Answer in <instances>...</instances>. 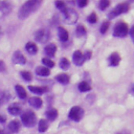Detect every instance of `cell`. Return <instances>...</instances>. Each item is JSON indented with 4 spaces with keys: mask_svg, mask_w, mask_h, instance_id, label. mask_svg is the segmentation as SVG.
<instances>
[{
    "mask_svg": "<svg viewBox=\"0 0 134 134\" xmlns=\"http://www.w3.org/2000/svg\"><path fill=\"white\" fill-rule=\"evenodd\" d=\"M42 4L41 0H29L26 1L25 3L22 4V6L20 7L19 12H18V17L21 20L26 19L28 16H30L32 13H35Z\"/></svg>",
    "mask_w": 134,
    "mask_h": 134,
    "instance_id": "cell-1",
    "label": "cell"
},
{
    "mask_svg": "<svg viewBox=\"0 0 134 134\" xmlns=\"http://www.w3.org/2000/svg\"><path fill=\"white\" fill-rule=\"evenodd\" d=\"M21 122L27 127L31 128L37 124V115L31 110H26L23 113H21Z\"/></svg>",
    "mask_w": 134,
    "mask_h": 134,
    "instance_id": "cell-2",
    "label": "cell"
},
{
    "mask_svg": "<svg viewBox=\"0 0 134 134\" xmlns=\"http://www.w3.org/2000/svg\"><path fill=\"white\" fill-rule=\"evenodd\" d=\"M129 9H130L129 3H127V2L119 3V4H117V5L109 13L108 18H109V19H113V18H115V17H117V16H119V15H121V14L128 13Z\"/></svg>",
    "mask_w": 134,
    "mask_h": 134,
    "instance_id": "cell-3",
    "label": "cell"
},
{
    "mask_svg": "<svg viewBox=\"0 0 134 134\" xmlns=\"http://www.w3.org/2000/svg\"><path fill=\"white\" fill-rule=\"evenodd\" d=\"M129 32V26L126 22H119L115 25L113 29V36L118 38H124Z\"/></svg>",
    "mask_w": 134,
    "mask_h": 134,
    "instance_id": "cell-4",
    "label": "cell"
},
{
    "mask_svg": "<svg viewBox=\"0 0 134 134\" xmlns=\"http://www.w3.org/2000/svg\"><path fill=\"white\" fill-rule=\"evenodd\" d=\"M84 116V109L81 108L80 106H74L70 109L69 113H68V117L69 119L73 120V121H76L79 122Z\"/></svg>",
    "mask_w": 134,
    "mask_h": 134,
    "instance_id": "cell-5",
    "label": "cell"
},
{
    "mask_svg": "<svg viewBox=\"0 0 134 134\" xmlns=\"http://www.w3.org/2000/svg\"><path fill=\"white\" fill-rule=\"evenodd\" d=\"M63 16L64 22L67 24H74L79 19V14L72 8H66V10L63 13Z\"/></svg>",
    "mask_w": 134,
    "mask_h": 134,
    "instance_id": "cell-6",
    "label": "cell"
},
{
    "mask_svg": "<svg viewBox=\"0 0 134 134\" xmlns=\"http://www.w3.org/2000/svg\"><path fill=\"white\" fill-rule=\"evenodd\" d=\"M49 36H50V34H49V30L48 29L41 28V29H39V30L36 31L35 39L39 43H46L48 41V39H49Z\"/></svg>",
    "mask_w": 134,
    "mask_h": 134,
    "instance_id": "cell-7",
    "label": "cell"
},
{
    "mask_svg": "<svg viewBox=\"0 0 134 134\" xmlns=\"http://www.w3.org/2000/svg\"><path fill=\"white\" fill-rule=\"evenodd\" d=\"M12 60H13V62L15 63V64H17V65H24L25 63H26V58L22 54V52L21 51H19V50H16L15 52H14V54H13V57H12Z\"/></svg>",
    "mask_w": 134,
    "mask_h": 134,
    "instance_id": "cell-8",
    "label": "cell"
},
{
    "mask_svg": "<svg viewBox=\"0 0 134 134\" xmlns=\"http://www.w3.org/2000/svg\"><path fill=\"white\" fill-rule=\"evenodd\" d=\"M72 60H73V63L76 66H82L84 64V62H85L83 52L81 50H75L73 52V54H72Z\"/></svg>",
    "mask_w": 134,
    "mask_h": 134,
    "instance_id": "cell-9",
    "label": "cell"
},
{
    "mask_svg": "<svg viewBox=\"0 0 134 134\" xmlns=\"http://www.w3.org/2000/svg\"><path fill=\"white\" fill-rule=\"evenodd\" d=\"M21 129V122L19 120H12L8 125H7V131L9 132V134L13 133H18Z\"/></svg>",
    "mask_w": 134,
    "mask_h": 134,
    "instance_id": "cell-10",
    "label": "cell"
},
{
    "mask_svg": "<svg viewBox=\"0 0 134 134\" xmlns=\"http://www.w3.org/2000/svg\"><path fill=\"white\" fill-rule=\"evenodd\" d=\"M7 111H8L9 114H12V115H14V116H17V115H20V114L22 113V108H21V106H20L19 104L13 103L12 105L8 106Z\"/></svg>",
    "mask_w": 134,
    "mask_h": 134,
    "instance_id": "cell-11",
    "label": "cell"
},
{
    "mask_svg": "<svg viewBox=\"0 0 134 134\" xmlns=\"http://www.w3.org/2000/svg\"><path fill=\"white\" fill-rule=\"evenodd\" d=\"M44 52L46 53L47 57H49V59L52 58V57H54L55 55V52H57V46H55V44L54 43L47 44L45 46V48H44Z\"/></svg>",
    "mask_w": 134,
    "mask_h": 134,
    "instance_id": "cell-12",
    "label": "cell"
},
{
    "mask_svg": "<svg viewBox=\"0 0 134 134\" xmlns=\"http://www.w3.org/2000/svg\"><path fill=\"white\" fill-rule=\"evenodd\" d=\"M120 60H121V59H120V55H119L117 52H112V53L110 54L109 59H108V62H109V65H110V66L115 67V66H118V65H119Z\"/></svg>",
    "mask_w": 134,
    "mask_h": 134,
    "instance_id": "cell-13",
    "label": "cell"
},
{
    "mask_svg": "<svg viewBox=\"0 0 134 134\" xmlns=\"http://www.w3.org/2000/svg\"><path fill=\"white\" fill-rule=\"evenodd\" d=\"M28 90L31 91L32 93L35 94H43L45 92L48 91V88L47 87H44V86H32V85H29L28 86Z\"/></svg>",
    "mask_w": 134,
    "mask_h": 134,
    "instance_id": "cell-14",
    "label": "cell"
},
{
    "mask_svg": "<svg viewBox=\"0 0 134 134\" xmlns=\"http://www.w3.org/2000/svg\"><path fill=\"white\" fill-rule=\"evenodd\" d=\"M58 36H59V39L61 42H66L68 41V38H69V34L67 31L66 28L62 27V26H59L58 27Z\"/></svg>",
    "mask_w": 134,
    "mask_h": 134,
    "instance_id": "cell-15",
    "label": "cell"
},
{
    "mask_svg": "<svg viewBox=\"0 0 134 134\" xmlns=\"http://www.w3.org/2000/svg\"><path fill=\"white\" fill-rule=\"evenodd\" d=\"M28 104H29L32 108H35V109H40V108L42 107V105H43V102H42V99H41L40 97H38V96H32V97H30V98L28 99Z\"/></svg>",
    "mask_w": 134,
    "mask_h": 134,
    "instance_id": "cell-16",
    "label": "cell"
},
{
    "mask_svg": "<svg viewBox=\"0 0 134 134\" xmlns=\"http://www.w3.org/2000/svg\"><path fill=\"white\" fill-rule=\"evenodd\" d=\"M12 8H13V6L9 2H7V1H1L0 2V12L3 13L4 15L9 14Z\"/></svg>",
    "mask_w": 134,
    "mask_h": 134,
    "instance_id": "cell-17",
    "label": "cell"
},
{
    "mask_svg": "<svg viewBox=\"0 0 134 134\" xmlns=\"http://www.w3.org/2000/svg\"><path fill=\"white\" fill-rule=\"evenodd\" d=\"M25 49L29 54H36L38 52V46L34 42H27L25 45Z\"/></svg>",
    "mask_w": 134,
    "mask_h": 134,
    "instance_id": "cell-18",
    "label": "cell"
},
{
    "mask_svg": "<svg viewBox=\"0 0 134 134\" xmlns=\"http://www.w3.org/2000/svg\"><path fill=\"white\" fill-rule=\"evenodd\" d=\"M15 90H16V93L19 96V98H21V99H25L26 98V96H27L26 90L21 85H16L15 86Z\"/></svg>",
    "mask_w": 134,
    "mask_h": 134,
    "instance_id": "cell-19",
    "label": "cell"
},
{
    "mask_svg": "<svg viewBox=\"0 0 134 134\" xmlns=\"http://www.w3.org/2000/svg\"><path fill=\"white\" fill-rule=\"evenodd\" d=\"M36 73L40 76H48L50 74V69H48L44 66H38L36 68Z\"/></svg>",
    "mask_w": 134,
    "mask_h": 134,
    "instance_id": "cell-20",
    "label": "cell"
},
{
    "mask_svg": "<svg viewBox=\"0 0 134 134\" xmlns=\"http://www.w3.org/2000/svg\"><path fill=\"white\" fill-rule=\"evenodd\" d=\"M45 115H46V117H47L48 120H51L52 121V120H54L58 117V110L55 108H50V109H48L46 111Z\"/></svg>",
    "mask_w": 134,
    "mask_h": 134,
    "instance_id": "cell-21",
    "label": "cell"
},
{
    "mask_svg": "<svg viewBox=\"0 0 134 134\" xmlns=\"http://www.w3.org/2000/svg\"><path fill=\"white\" fill-rule=\"evenodd\" d=\"M55 80L59 82V83H61V84H63V85H67L68 83H69V75L68 74H66V73H60V74H58L57 76H55Z\"/></svg>",
    "mask_w": 134,
    "mask_h": 134,
    "instance_id": "cell-22",
    "label": "cell"
},
{
    "mask_svg": "<svg viewBox=\"0 0 134 134\" xmlns=\"http://www.w3.org/2000/svg\"><path fill=\"white\" fill-rule=\"evenodd\" d=\"M38 130L40 133H44L48 130V122L46 119H40L38 122Z\"/></svg>",
    "mask_w": 134,
    "mask_h": 134,
    "instance_id": "cell-23",
    "label": "cell"
},
{
    "mask_svg": "<svg viewBox=\"0 0 134 134\" xmlns=\"http://www.w3.org/2000/svg\"><path fill=\"white\" fill-rule=\"evenodd\" d=\"M77 88H79V90H80L81 92H86V91H90V90H91V86H90L89 83H87L86 81L81 82V83L79 84Z\"/></svg>",
    "mask_w": 134,
    "mask_h": 134,
    "instance_id": "cell-24",
    "label": "cell"
},
{
    "mask_svg": "<svg viewBox=\"0 0 134 134\" xmlns=\"http://www.w3.org/2000/svg\"><path fill=\"white\" fill-rule=\"evenodd\" d=\"M59 66H60L61 69H63V70H67V69L70 67V62H69V60H68L67 58H62V59L60 60Z\"/></svg>",
    "mask_w": 134,
    "mask_h": 134,
    "instance_id": "cell-25",
    "label": "cell"
},
{
    "mask_svg": "<svg viewBox=\"0 0 134 134\" xmlns=\"http://www.w3.org/2000/svg\"><path fill=\"white\" fill-rule=\"evenodd\" d=\"M86 28H85V26L84 25H82V24H80V25H77L76 26V29H75V34H76V36L79 37V38H82V37H84L85 35H86Z\"/></svg>",
    "mask_w": 134,
    "mask_h": 134,
    "instance_id": "cell-26",
    "label": "cell"
},
{
    "mask_svg": "<svg viewBox=\"0 0 134 134\" xmlns=\"http://www.w3.org/2000/svg\"><path fill=\"white\" fill-rule=\"evenodd\" d=\"M42 63H43V65H44V67H46V68H52L53 66H54V62L53 61H51L49 58H43L42 59Z\"/></svg>",
    "mask_w": 134,
    "mask_h": 134,
    "instance_id": "cell-27",
    "label": "cell"
},
{
    "mask_svg": "<svg viewBox=\"0 0 134 134\" xmlns=\"http://www.w3.org/2000/svg\"><path fill=\"white\" fill-rule=\"evenodd\" d=\"M20 74H21V76L23 77V80L26 81V82H30V81L32 80V74H31V72H29V71L24 70V71H21Z\"/></svg>",
    "mask_w": 134,
    "mask_h": 134,
    "instance_id": "cell-28",
    "label": "cell"
},
{
    "mask_svg": "<svg viewBox=\"0 0 134 134\" xmlns=\"http://www.w3.org/2000/svg\"><path fill=\"white\" fill-rule=\"evenodd\" d=\"M55 6H57V8H58L59 10H61L62 13H64V12L66 10V8H67L66 3H65L64 1H55Z\"/></svg>",
    "mask_w": 134,
    "mask_h": 134,
    "instance_id": "cell-29",
    "label": "cell"
},
{
    "mask_svg": "<svg viewBox=\"0 0 134 134\" xmlns=\"http://www.w3.org/2000/svg\"><path fill=\"white\" fill-rule=\"evenodd\" d=\"M109 26H110V22H109V21L103 22V24L100 25V28H99L100 34H106L107 30H108V28H109Z\"/></svg>",
    "mask_w": 134,
    "mask_h": 134,
    "instance_id": "cell-30",
    "label": "cell"
},
{
    "mask_svg": "<svg viewBox=\"0 0 134 134\" xmlns=\"http://www.w3.org/2000/svg\"><path fill=\"white\" fill-rule=\"evenodd\" d=\"M109 5H110V1H108V0H102V1H99V3H98V7H99L102 10H105Z\"/></svg>",
    "mask_w": 134,
    "mask_h": 134,
    "instance_id": "cell-31",
    "label": "cell"
},
{
    "mask_svg": "<svg viewBox=\"0 0 134 134\" xmlns=\"http://www.w3.org/2000/svg\"><path fill=\"white\" fill-rule=\"evenodd\" d=\"M87 20H88V22L91 23V24L96 23V21H97V16H96V14H95V13H91V14L88 16Z\"/></svg>",
    "mask_w": 134,
    "mask_h": 134,
    "instance_id": "cell-32",
    "label": "cell"
},
{
    "mask_svg": "<svg viewBox=\"0 0 134 134\" xmlns=\"http://www.w3.org/2000/svg\"><path fill=\"white\" fill-rule=\"evenodd\" d=\"M84 60L85 61H88V60H90L91 59V55H92V52L90 51V50H87V51H85L84 52Z\"/></svg>",
    "mask_w": 134,
    "mask_h": 134,
    "instance_id": "cell-33",
    "label": "cell"
},
{
    "mask_svg": "<svg viewBox=\"0 0 134 134\" xmlns=\"http://www.w3.org/2000/svg\"><path fill=\"white\" fill-rule=\"evenodd\" d=\"M77 2V5L80 6V7H85L87 4H88V0H79V1H76Z\"/></svg>",
    "mask_w": 134,
    "mask_h": 134,
    "instance_id": "cell-34",
    "label": "cell"
},
{
    "mask_svg": "<svg viewBox=\"0 0 134 134\" xmlns=\"http://www.w3.org/2000/svg\"><path fill=\"white\" fill-rule=\"evenodd\" d=\"M0 72H6V65L2 60H0Z\"/></svg>",
    "mask_w": 134,
    "mask_h": 134,
    "instance_id": "cell-35",
    "label": "cell"
},
{
    "mask_svg": "<svg viewBox=\"0 0 134 134\" xmlns=\"http://www.w3.org/2000/svg\"><path fill=\"white\" fill-rule=\"evenodd\" d=\"M5 121H6V117H5V115L0 114V124H4Z\"/></svg>",
    "mask_w": 134,
    "mask_h": 134,
    "instance_id": "cell-36",
    "label": "cell"
},
{
    "mask_svg": "<svg viewBox=\"0 0 134 134\" xmlns=\"http://www.w3.org/2000/svg\"><path fill=\"white\" fill-rule=\"evenodd\" d=\"M130 36H131V38H132V40H133V42H134V25H133L132 28L130 29Z\"/></svg>",
    "mask_w": 134,
    "mask_h": 134,
    "instance_id": "cell-37",
    "label": "cell"
},
{
    "mask_svg": "<svg viewBox=\"0 0 134 134\" xmlns=\"http://www.w3.org/2000/svg\"><path fill=\"white\" fill-rule=\"evenodd\" d=\"M117 134H130V132H129L128 130H122V131H120V132H118Z\"/></svg>",
    "mask_w": 134,
    "mask_h": 134,
    "instance_id": "cell-38",
    "label": "cell"
},
{
    "mask_svg": "<svg viewBox=\"0 0 134 134\" xmlns=\"http://www.w3.org/2000/svg\"><path fill=\"white\" fill-rule=\"evenodd\" d=\"M131 93H132V95H134V85H133L132 88H131Z\"/></svg>",
    "mask_w": 134,
    "mask_h": 134,
    "instance_id": "cell-39",
    "label": "cell"
},
{
    "mask_svg": "<svg viewBox=\"0 0 134 134\" xmlns=\"http://www.w3.org/2000/svg\"><path fill=\"white\" fill-rule=\"evenodd\" d=\"M1 104H2V102H1V100H0V105H1Z\"/></svg>",
    "mask_w": 134,
    "mask_h": 134,
    "instance_id": "cell-40",
    "label": "cell"
},
{
    "mask_svg": "<svg viewBox=\"0 0 134 134\" xmlns=\"http://www.w3.org/2000/svg\"><path fill=\"white\" fill-rule=\"evenodd\" d=\"M0 34H1V28H0Z\"/></svg>",
    "mask_w": 134,
    "mask_h": 134,
    "instance_id": "cell-41",
    "label": "cell"
},
{
    "mask_svg": "<svg viewBox=\"0 0 134 134\" xmlns=\"http://www.w3.org/2000/svg\"><path fill=\"white\" fill-rule=\"evenodd\" d=\"M0 134H1V130H0Z\"/></svg>",
    "mask_w": 134,
    "mask_h": 134,
    "instance_id": "cell-42",
    "label": "cell"
}]
</instances>
